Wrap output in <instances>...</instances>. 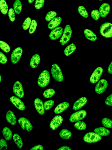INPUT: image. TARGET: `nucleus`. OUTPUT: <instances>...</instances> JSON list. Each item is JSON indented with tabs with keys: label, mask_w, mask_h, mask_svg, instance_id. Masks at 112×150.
<instances>
[{
	"label": "nucleus",
	"mask_w": 112,
	"mask_h": 150,
	"mask_svg": "<svg viewBox=\"0 0 112 150\" xmlns=\"http://www.w3.org/2000/svg\"><path fill=\"white\" fill-rule=\"evenodd\" d=\"M50 73L48 71L45 70L42 72L38 78V86L42 88L46 87L50 82Z\"/></svg>",
	"instance_id": "1"
},
{
	"label": "nucleus",
	"mask_w": 112,
	"mask_h": 150,
	"mask_svg": "<svg viewBox=\"0 0 112 150\" xmlns=\"http://www.w3.org/2000/svg\"><path fill=\"white\" fill-rule=\"evenodd\" d=\"M34 1L35 0H28V2H29V4H31L32 3L34 2Z\"/></svg>",
	"instance_id": "48"
},
{
	"label": "nucleus",
	"mask_w": 112,
	"mask_h": 150,
	"mask_svg": "<svg viewBox=\"0 0 112 150\" xmlns=\"http://www.w3.org/2000/svg\"><path fill=\"white\" fill-rule=\"evenodd\" d=\"M3 136L7 141H9L11 139L13 134L11 130L8 128H4L2 131Z\"/></svg>",
	"instance_id": "24"
},
{
	"label": "nucleus",
	"mask_w": 112,
	"mask_h": 150,
	"mask_svg": "<svg viewBox=\"0 0 112 150\" xmlns=\"http://www.w3.org/2000/svg\"><path fill=\"white\" fill-rule=\"evenodd\" d=\"M45 2V0H36L35 5V8L37 9H40L43 6Z\"/></svg>",
	"instance_id": "40"
},
{
	"label": "nucleus",
	"mask_w": 112,
	"mask_h": 150,
	"mask_svg": "<svg viewBox=\"0 0 112 150\" xmlns=\"http://www.w3.org/2000/svg\"><path fill=\"white\" fill-rule=\"evenodd\" d=\"M91 15L92 18L95 21L98 20L100 17V12L97 10L92 11L91 12Z\"/></svg>",
	"instance_id": "38"
},
{
	"label": "nucleus",
	"mask_w": 112,
	"mask_h": 150,
	"mask_svg": "<svg viewBox=\"0 0 112 150\" xmlns=\"http://www.w3.org/2000/svg\"><path fill=\"white\" fill-rule=\"evenodd\" d=\"M78 11L79 14L83 17L87 18L89 16V14L85 7L83 6H80L78 8Z\"/></svg>",
	"instance_id": "32"
},
{
	"label": "nucleus",
	"mask_w": 112,
	"mask_h": 150,
	"mask_svg": "<svg viewBox=\"0 0 112 150\" xmlns=\"http://www.w3.org/2000/svg\"><path fill=\"white\" fill-rule=\"evenodd\" d=\"M40 62V58L39 54H35L32 58L30 63L31 66L33 69L37 67Z\"/></svg>",
	"instance_id": "21"
},
{
	"label": "nucleus",
	"mask_w": 112,
	"mask_h": 150,
	"mask_svg": "<svg viewBox=\"0 0 112 150\" xmlns=\"http://www.w3.org/2000/svg\"><path fill=\"white\" fill-rule=\"evenodd\" d=\"M10 100L11 102L19 110L23 111L25 109L23 103L19 98L15 96L11 97Z\"/></svg>",
	"instance_id": "14"
},
{
	"label": "nucleus",
	"mask_w": 112,
	"mask_h": 150,
	"mask_svg": "<svg viewBox=\"0 0 112 150\" xmlns=\"http://www.w3.org/2000/svg\"><path fill=\"white\" fill-rule=\"evenodd\" d=\"M6 119L8 123L12 125H15L17 124V119L16 116L11 111H9L7 112Z\"/></svg>",
	"instance_id": "19"
},
{
	"label": "nucleus",
	"mask_w": 112,
	"mask_h": 150,
	"mask_svg": "<svg viewBox=\"0 0 112 150\" xmlns=\"http://www.w3.org/2000/svg\"><path fill=\"white\" fill-rule=\"evenodd\" d=\"M54 104V102L53 100H50L47 101L44 104L45 110L48 111L52 107Z\"/></svg>",
	"instance_id": "37"
},
{
	"label": "nucleus",
	"mask_w": 112,
	"mask_h": 150,
	"mask_svg": "<svg viewBox=\"0 0 112 150\" xmlns=\"http://www.w3.org/2000/svg\"><path fill=\"white\" fill-rule=\"evenodd\" d=\"M99 1H103V0H99Z\"/></svg>",
	"instance_id": "50"
},
{
	"label": "nucleus",
	"mask_w": 112,
	"mask_h": 150,
	"mask_svg": "<svg viewBox=\"0 0 112 150\" xmlns=\"http://www.w3.org/2000/svg\"><path fill=\"white\" fill-rule=\"evenodd\" d=\"M61 138L64 140H68L71 137L72 134L71 131L65 129L62 130L60 133Z\"/></svg>",
	"instance_id": "25"
},
{
	"label": "nucleus",
	"mask_w": 112,
	"mask_h": 150,
	"mask_svg": "<svg viewBox=\"0 0 112 150\" xmlns=\"http://www.w3.org/2000/svg\"><path fill=\"white\" fill-rule=\"evenodd\" d=\"M107 86V81L105 79H102L96 85L95 91L98 94H102L105 91Z\"/></svg>",
	"instance_id": "12"
},
{
	"label": "nucleus",
	"mask_w": 112,
	"mask_h": 150,
	"mask_svg": "<svg viewBox=\"0 0 112 150\" xmlns=\"http://www.w3.org/2000/svg\"><path fill=\"white\" fill-rule=\"evenodd\" d=\"M110 9V6L108 4L106 3L103 4L101 6L99 9L101 17L103 18L106 17L109 14Z\"/></svg>",
	"instance_id": "17"
},
{
	"label": "nucleus",
	"mask_w": 112,
	"mask_h": 150,
	"mask_svg": "<svg viewBox=\"0 0 112 150\" xmlns=\"http://www.w3.org/2000/svg\"><path fill=\"white\" fill-rule=\"evenodd\" d=\"M13 139L17 147L21 149L23 146V143L20 136L18 134H15L13 136Z\"/></svg>",
	"instance_id": "27"
},
{
	"label": "nucleus",
	"mask_w": 112,
	"mask_h": 150,
	"mask_svg": "<svg viewBox=\"0 0 112 150\" xmlns=\"http://www.w3.org/2000/svg\"><path fill=\"white\" fill-rule=\"evenodd\" d=\"M8 16L10 20L12 22L15 21V12L12 8L9 9L8 12Z\"/></svg>",
	"instance_id": "41"
},
{
	"label": "nucleus",
	"mask_w": 112,
	"mask_h": 150,
	"mask_svg": "<svg viewBox=\"0 0 112 150\" xmlns=\"http://www.w3.org/2000/svg\"><path fill=\"white\" fill-rule=\"evenodd\" d=\"M35 106L37 112L40 115L45 113V109L43 101L39 98L36 99L34 102Z\"/></svg>",
	"instance_id": "16"
},
{
	"label": "nucleus",
	"mask_w": 112,
	"mask_h": 150,
	"mask_svg": "<svg viewBox=\"0 0 112 150\" xmlns=\"http://www.w3.org/2000/svg\"><path fill=\"white\" fill-rule=\"evenodd\" d=\"M7 144L6 141L3 139L0 140V150H6L7 148Z\"/></svg>",
	"instance_id": "42"
},
{
	"label": "nucleus",
	"mask_w": 112,
	"mask_h": 150,
	"mask_svg": "<svg viewBox=\"0 0 112 150\" xmlns=\"http://www.w3.org/2000/svg\"><path fill=\"white\" fill-rule=\"evenodd\" d=\"M55 94V90L52 89H49L46 90L43 93L44 97L46 98H50L54 96Z\"/></svg>",
	"instance_id": "31"
},
{
	"label": "nucleus",
	"mask_w": 112,
	"mask_h": 150,
	"mask_svg": "<svg viewBox=\"0 0 112 150\" xmlns=\"http://www.w3.org/2000/svg\"><path fill=\"white\" fill-rule=\"evenodd\" d=\"M7 61V57L5 54L2 52H0V63L3 64H6Z\"/></svg>",
	"instance_id": "43"
},
{
	"label": "nucleus",
	"mask_w": 112,
	"mask_h": 150,
	"mask_svg": "<svg viewBox=\"0 0 112 150\" xmlns=\"http://www.w3.org/2000/svg\"><path fill=\"white\" fill-rule=\"evenodd\" d=\"M13 7L14 10L17 15H19L22 10V4L19 0H16L14 3Z\"/></svg>",
	"instance_id": "28"
},
{
	"label": "nucleus",
	"mask_w": 112,
	"mask_h": 150,
	"mask_svg": "<svg viewBox=\"0 0 112 150\" xmlns=\"http://www.w3.org/2000/svg\"><path fill=\"white\" fill-rule=\"evenodd\" d=\"M0 9L3 15H5L7 14L8 11V6L5 0H1Z\"/></svg>",
	"instance_id": "29"
},
{
	"label": "nucleus",
	"mask_w": 112,
	"mask_h": 150,
	"mask_svg": "<svg viewBox=\"0 0 112 150\" xmlns=\"http://www.w3.org/2000/svg\"><path fill=\"white\" fill-rule=\"evenodd\" d=\"M23 52V50L21 47H18L13 50L11 56V62L14 64L17 63L20 60Z\"/></svg>",
	"instance_id": "9"
},
{
	"label": "nucleus",
	"mask_w": 112,
	"mask_h": 150,
	"mask_svg": "<svg viewBox=\"0 0 112 150\" xmlns=\"http://www.w3.org/2000/svg\"><path fill=\"white\" fill-rule=\"evenodd\" d=\"M100 32L104 37H112V24L106 22L102 24L100 28Z\"/></svg>",
	"instance_id": "3"
},
{
	"label": "nucleus",
	"mask_w": 112,
	"mask_h": 150,
	"mask_svg": "<svg viewBox=\"0 0 112 150\" xmlns=\"http://www.w3.org/2000/svg\"><path fill=\"white\" fill-rule=\"evenodd\" d=\"M51 73L53 78L56 81L61 82L63 79L62 73L59 67L54 64L52 67Z\"/></svg>",
	"instance_id": "2"
},
{
	"label": "nucleus",
	"mask_w": 112,
	"mask_h": 150,
	"mask_svg": "<svg viewBox=\"0 0 112 150\" xmlns=\"http://www.w3.org/2000/svg\"><path fill=\"white\" fill-rule=\"evenodd\" d=\"M106 104L107 106H112V94H111L106 99L105 101Z\"/></svg>",
	"instance_id": "44"
},
{
	"label": "nucleus",
	"mask_w": 112,
	"mask_h": 150,
	"mask_svg": "<svg viewBox=\"0 0 112 150\" xmlns=\"http://www.w3.org/2000/svg\"><path fill=\"white\" fill-rule=\"evenodd\" d=\"M87 115V113L85 110L79 111L73 114L70 117L69 121L72 122L79 121L85 118Z\"/></svg>",
	"instance_id": "6"
},
{
	"label": "nucleus",
	"mask_w": 112,
	"mask_h": 150,
	"mask_svg": "<svg viewBox=\"0 0 112 150\" xmlns=\"http://www.w3.org/2000/svg\"><path fill=\"white\" fill-rule=\"evenodd\" d=\"M0 47L4 52L6 53L9 52L10 50L9 46L7 43L2 41L0 42Z\"/></svg>",
	"instance_id": "34"
},
{
	"label": "nucleus",
	"mask_w": 112,
	"mask_h": 150,
	"mask_svg": "<svg viewBox=\"0 0 112 150\" xmlns=\"http://www.w3.org/2000/svg\"><path fill=\"white\" fill-rule=\"evenodd\" d=\"M69 106L68 103L66 102L62 103L56 107L55 109L54 113L57 114H60L65 111Z\"/></svg>",
	"instance_id": "18"
},
{
	"label": "nucleus",
	"mask_w": 112,
	"mask_h": 150,
	"mask_svg": "<svg viewBox=\"0 0 112 150\" xmlns=\"http://www.w3.org/2000/svg\"><path fill=\"white\" fill-rule=\"evenodd\" d=\"M63 121V118L60 116H56L51 121L49 125L50 128L53 130L57 129L61 126Z\"/></svg>",
	"instance_id": "11"
},
{
	"label": "nucleus",
	"mask_w": 112,
	"mask_h": 150,
	"mask_svg": "<svg viewBox=\"0 0 112 150\" xmlns=\"http://www.w3.org/2000/svg\"><path fill=\"white\" fill-rule=\"evenodd\" d=\"M18 122L22 128L27 132L31 131L33 129V126L30 121L24 117L20 118L18 120Z\"/></svg>",
	"instance_id": "8"
},
{
	"label": "nucleus",
	"mask_w": 112,
	"mask_h": 150,
	"mask_svg": "<svg viewBox=\"0 0 112 150\" xmlns=\"http://www.w3.org/2000/svg\"><path fill=\"white\" fill-rule=\"evenodd\" d=\"M103 70L101 67H98L95 70L92 74L90 81L92 84L96 83L99 81L103 73Z\"/></svg>",
	"instance_id": "10"
},
{
	"label": "nucleus",
	"mask_w": 112,
	"mask_h": 150,
	"mask_svg": "<svg viewBox=\"0 0 112 150\" xmlns=\"http://www.w3.org/2000/svg\"><path fill=\"white\" fill-rule=\"evenodd\" d=\"M58 150H71V149L67 146H63L60 148Z\"/></svg>",
	"instance_id": "47"
},
{
	"label": "nucleus",
	"mask_w": 112,
	"mask_h": 150,
	"mask_svg": "<svg viewBox=\"0 0 112 150\" xmlns=\"http://www.w3.org/2000/svg\"><path fill=\"white\" fill-rule=\"evenodd\" d=\"M31 22V20L30 17L27 18L23 22V28L24 30L29 29Z\"/></svg>",
	"instance_id": "36"
},
{
	"label": "nucleus",
	"mask_w": 112,
	"mask_h": 150,
	"mask_svg": "<svg viewBox=\"0 0 112 150\" xmlns=\"http://www.w3.org/2000/svg\"><path fill=\"white\" fill-rule=\"evenodd\" d=\"M87 102V99L86 97L80 98L75 103L73 107V110L75 111L79 110L86 104Z\"/></svg>",
	"instance_id": "15"
},
{
	"label": "nucleus",
	"mask_w": 112,
	"mask_h": 150,
	"mask_svg": "<svg viewBox=\"0 0 112 150\" xmlns=\"http://www.w3.org/2000/svg\"><path fill=\"white\" fill-rule=\"evenodd\" d=\"M101 139V136L93 132L88 133L83 137L84 141L89 143H96Z\"/></svg>",
	"instance_id": "5"
},
{
	"label": "nucleus",
	"mask_w": 112,
	"mask_h": 150,
	"mask_svg": "<svg viewBox=\"0 0 112 150\" xmlns=\"http://www.w3.org/2000/svg\"><path fill=\"white\" fill-rule=\"evenodd\" d=\"M108 72L110 74H112V62L111 63L108 67Z\"/></svg>",
	"instance_id": "46"
},
{
	"label": "nucleus",
	"mask_w": 112,
	"mask_h": 150,
	"mask_svg": "<svg viewBox=\"0 0 112 150\" xmlns=\"http://www.w3.org/2000/svg\"><path fill=\"white\" fill-rule=\"evenodd\" d=\"M43 146L40 145H37L35 146L34 147H32L30 150H43Z\"/></svg>",
	"instance_id": "45"
},
{
	"label": "nucleus",
	"mask_w": 112,
	"mask_h": 150,
	"mask_svg": "<svg viewBox=\"0 0 112 150\" xmlns=\"http://www.w3.org/2000/svg\"><path fill=\"white\" fill-rule=\"evenodd\" d=\"M94 131L96 133L101 136H107L110 134L109 130L103 127L95 128Z\"/></svg>",
	"instance_id": "22"
},
{
	"label": "nucleus",
	"mask_w": 112,
	"mask_h": 150,
	"mask_svg": "<svg viewBox=\"0 0 112 150\" xmlns=\"http://www.w3.org/2000/svg\"><path fill=\"white\" fill-rule=\"evenodd\" d=\"M62 21L60 17L54 18L49 22L48 24V27L49 29L52 30L57 28L60 24Z\"/></svg>",
	"instance_id": "20"
},
{
	"label": "nucleus",
	"mask_w": 112,
	"mask_h": 150,
	"mask_svg": "<svg viewBox=\"0 0 112 150\" xmlns=\"http://www.w3.org/2000/svg\"><path fill=\"white\" fill-rule=\"evenodd\" d=\"M13 89L14 93L19 98H22L24 97V94L23 86L20 81L16 82L13 85Z\"/></svg>",
	"instance_id": "7"
},
{
	"label": "nucleus",
	"mask_w": 112,
	"mask_h": 150,
	"mask_svg": "<svg viewBox=\"0 0 112 150\" xmlns=\"http://www.w3.org/2000/svg\"><path fill=\"white\" fill-rule=\"evenodd\" d=\"M57 15L55 12L51 11L48 13L45 17V20L47 22H49L54 19Z\"/></svg>",
	"instance_id": "35"
},
{
	"label": "nucleus",
	"mask_w": 112,
	"mask_h": 150,
	"mask_svg": "<svg viewBox=\"0 0 112 150\" xmlns=\"http://www.w3.org/2000/svg\"><path fill=\"white\" fill-rule=\"evenodd\" d=\"M63 33V30L61 27H57L51 32L49 35L50 38L53 40L58 39L62 35Z\"/></svg>",
	"instance_id": "13"
},
{
	"label": "nucleus",
	"mask_w": 112,
	"mask_h": 150,
	"mask_svg": "<svg viewBox=\"0 0 112 150\" xmlns=\"http://www.w3.org/2000/svg\"><path fill=\"white\" fill-rule=\"evenodd\" d=\"M72 34V30L71 26L67 25L65 28L63 34L61 38L60 42L62 45L67 44L71 39Z\"/></svg>",
	"instance_id": "4"
},
{
	"label": "nucleus",
	"mask_w": 112,
	"mask_h": 150,
	"mask_svg": "<svg viewBox=\"0 0 112 150\" xmlns=\"http://www.w3.org/2000/svg\"><path fill=\"white\" fill-rule=\"evenodd\" d=\"M76 46L74 44H72L68 46L64 50L65 55L68 56L71 55L75 50Z\"/></svg>",
	"instance_id": "26"
},
{
	"label": "nucleus",
	"mask_w": 112,
	"mask_h": 150,
	"mask_svg": "<svg viewBox=\"0 0 112 150\" xmlns=\"http://www.w3.org/2000/svg\"><path fill=\"white\" fill-rule=\"evenodd\" d=\"M37 26V22L34 20H33L29 27V32L30 34L33 33L36 30Z\"/></svg>",
	"instance_id": "39"
},
{
	"label": "nucleus",
	"mask_w": 112,
	"mask_h": 150,
	"mask_svg": "<svg viewBox=\"0 0 112 150\" xmlns=\"http://www.w3.org/2000/svg\"><path fill=\"white\" fill-rule=\"evenodd\" d=\"M86 38L92 42H94L97 39L96 35L93 32L88 29H86L84 32Z\"/></svg>",
	"instance_id": "23"
},
{
	"label": "nucleus",
	"mask_w": 112,
	"mask_h": 150,
	"mask_svg": "<svg viewBox=\"0 0 112 150\" xmlns=\"http://www.w3.org/2000/svg\"><path fill=\"white\" fill-rule=\"evenodd\" d=\"M2 80L1 77V76H0V83L1 82Z\"/></svg>",
	"instance_id": "49"
},
{
	"label": "nucleus",
	"mask_w": 112,
	"mask_h": 150,
	"mask_svg": "<svg viewBox=\"0 0 112 150\" xmlns=\"http://www.w3.org/2000/svg\"><path fill=\"white\" fill-rule=\"evenodd\" d=\"M75 128L79 130H83L86 129V124L83 121H80L76 122L75 124Z\"/></svg>",
	"instance_id": "30"
},
{
	"label": "nucleus",
	"mask_w": 112,
	"mask_h": 150,
	"mask_svg": "<svg viewBox=\"0 0 112 150\" xmlns=\"http://www.w3.org/2000/svg\"><path fill=\"white\" fill-rule=\"evenodd\" d=\"M102 124L105 127L108 128H112V121L106 118H103L102 121Z\"/></svg>",
	"instance_id": "33"
}]
</instances>
